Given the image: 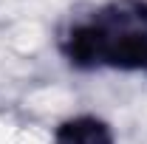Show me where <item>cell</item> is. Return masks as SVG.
<instances>
[{"mask_svg":"<svg viewBox=\"0 0 147 144\" xmlns=\"http://www.w3.org/2000/svg\"><path fill=\"white\" fill-rule=\"evenodd\" d=\"M51 144H116V136L102 116L79 113L54 127Z\"/></svg>","mask_w":147,"mask_h":144,"instance_id":"cell-2","label":"cell"},{"mask_svg":"<svg viewBox=\"0 0 147 144\" xmlns=\"http://www.w3.org/2000/svg\"><path fill=\"white\" fill-rule=\"evenodd\" d=\"M57 48L76 71L147 73V0H108L74 17Z\"/></svg>","mask_w":147,"mask_h":144,"instance_id":"cell-1","label":"cell"}]
</instances>
